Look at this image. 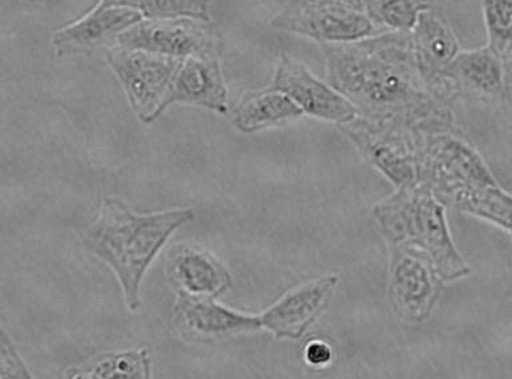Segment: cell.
<instances>
[{"instance_id":"obj_20","label":"cell","mask_w":512,"mask_h":379,"mask_svg":"<svg viewBox=\"0 0 512 379\" xmlns=\"http://www.w3.org/2000/svg\"><path fill=\"white\" fill-rule=\"evenodd\" d=\"M448 205L494 223L512 235V195L499 185L463 191L455 195Z\"/></svg>"},{"instance_id":"obj_17","label":"cell","mask_w":512,"mask_h":379,"mask_svg":"<svg viewBox=\"0 0 512 379\" xmlns=\"http://www.w3.org/2000/svg\"><path fill=\"white\" fill-rule=\"evenodd\" d=\"M174 315L180 330L203 339L252 333L262 327L260 317L228 309L211 298L178 295Z\"/></svg>"},{"instance_id":"obj_27","label":"cell","mask_w":512,"mask_h":379,"mask_svg":"<svg viewBox=\"0 0 512 379\" xmlns=\"http://www.w3.org/2000/svg\"><path fill=\"white\" fill-rule=\"evenodd\" d=\"M507 77H506V95L512 102V63L506 66Z\"/></svg>"},{"instance_id":"obj_5","label":"cell","mask_w":512,"mask_h":379,"mask_svg":"<svg viewBox=\"0 0 512 379\" xmlns=\"http://www.w3.org/2000/svg\"><path fill=\"white\" fill-rule=\"evenodd\" d=\"M271 26L320 46L362 41L383 33L368 17L363 0H291Z\"/></svg>"},{"instance_id":"obj_23","label":"cell","mask_w":512,"mask_h":379,"mask_svg":"<svg viewBox=\"0 0 512 379\" xmlns=\"http://www.w3.org/2000/svg\"><path fill=\"white\" fill-rule=\"evenodd\" d=\"M210 0H142L138 11L147 19L192 18L211 21Z\"/></svg>"},{"instance_id":"obj_14","label":"cell","mask_w":512,"mask_h":379,"mask_svg":"<svg viewBox=\"0 0 512 379\" xmlns=\"http://www.w3.org/2000/svg\"><path fill=\"white\" fill-rule=\"evenodd\" d=\"M228 91L218 57L184 59L159 109V117L175 103L203 107L214 113L228 111Z\"/></svg>"},{"instance_id":"obj_2","label":"cell","mask_w":512,"mask_h":379,"mask_svg":"<svg viewBox=\"0 0 512 379\" xmlns=\"http://www.w3.org/2000/svg\"><path fill=\"white\" fill-rule=\"evenodd\" d=\"M194 219L190 207L136 214L119 199L107 198L98 218L88 226L83 245L110 267L122 287L127 309L136 311L148 267L171 235Z\"/></svg>"},{"instance_id":"obj_6","label":"cell","mask_w":512,"mask_h":379,"mask_svg":"<svg viewBox=\"0 0 512 379\" xmlns=\"http://www.w3.org/2000/svg\"><path fill=\"white\" fill-rule=\"evenodd\" d=\"M338 127L362 157L396 189H410L419 185L420 134L391 123L372 121L362 115Z\"/></svg>"},{"instance_id":"obj_25","label":"cell","mask_w":512,"mask_h":379,"mask_svg":"<svg viewBox=\"0 0 512 379\" xmlns=\"http://www.w3.org/2000/svg\"><path fill=\"white\" fill-rule=\"evenodd\" d=\"M304 359L312 367L328 366L332 361L331 346L320 339H314L307 343L306 349H304Z\"/></svg>"},{"instance_id":"obj_11","label":"cell","mask_w":512,"mask_h":379,"mask_svg":"<svg viewBox=\"0 0 512 379\" xmlns=\"http://www.w3.org/2000/svg\"><path fill=\"white\" fill-rule=\"evenodd\" d=\"M506 65L490 46L460 50L440 75V98L452 103L458 97L495 102L506 95Z\"/></svg>"},{"instance_id":"obj_4","label":"cell","mask_w":512,"mask_h":379,"mask_svg":"<svg viewBox=\"0 0 512 379\" xmlns=\"http://www.w3.org/2000/svg\"><path fill=\"white\" fill-rule=\"evenodd\" d=\"M420 183L444 205L463 191L499 185L479 151L458 130L420 134Z\"/></svg>"},{"instance_id":"obj_26","label":"cell","mask_w":512,"mask_h":379,"mask_svg":"<svg viewBox=\"0 0 512 379\" xmlns=\"http://www.w3.org/2000/svg\"><path fill=\"white\" fill-rule=\"evenodd\" d=\"M142 0H99L98 5L94 7H99V9H103V7H126V9L138 10Z\"/></svg>"},{"instance_id":"obj_8","label":"cell","mask_w":512,"mask_h":379,"mask_svg":"<svg viewBox=\"0 0 512 379\" xmlns=\"http://www.w3.org/2000/svg\"><path fill=\"white\" fill-rule=\"evenodd\" d=\"M184 59L116 46L107 62L119 79L128 102L140 121L159 118V109Z\"/></svg>"},{"instance_id":"obj_7","label":"cell","mask_w":512,"mask_h":379,"mask_svg":"<svg viewBox=\"0 0 512 379\" xmlns=\"http://www.w3.org/2000/svg\"><path fill=\"white\" fill-rule=\"evenodd\" d=\"M118 46L130 50L187 59L220 57L223 38L211 21L202 19H146L116 38Z\"/></svg>"},{"instance_id":"obj_3","label":"cell","mask_w":512,"mask_h":379,"mask_svg":"<svg viewBox=\"0 0 512 379\" xmlns=\"http://www.w3.org/2000/svg\"><path fill=\"white\" fill-rule=\"evenodd\" d=\"M374 217L388 246L410 247L426 254L443 282L458 281L470 274V266L456 249L448 229L446 205L419 183L398 189L379 202Z\"/></svg>"},{"instance_id":"obj_21","label":"cell","mask_w":512,"mask_h":379,"mask_svg":"<svg viewBox=\"0 0 512 379\" xmlns=\"http://www.w3.org/2000/svg\"><path fill=\"white\" fill-rule=\"evenodd\" d=\"M368 17L380 31L410 33L435 0H363Z\"/></svg>"},{"instance_id":"obj_24","label":"cell","mask_w":512,"mask_h":379,"mask_svg":"<svg viewBox=\"0 0 512 379\" xmlns=\"http://www.w3.org/2000/svg\"><path fill=\"white\" fill-rule=\"evenodd\" d=\"M0 378H31L30 371L4 330L0 335Z\"/></svg>"},{"instance_id":"obj_10","label":"cell","mask_w":512,"mask_h":379,"mask_svg":"<svg viewBox=\"0 0 512 379\" xmlns=\"http://www.w3.org/2000/svg\"><path fill=\"white\" fill-rule=\"evenodd\" d=\"M270 87L286 94L303 114L320 121L340 126L359 117L358 110L346 97L286 54L279 59Z\"/></svg>"},{"instance_id":"obj_13","label":"cell","mask_w":512,"mask_h":379,"mask_svg":"<svg viewBox=\"0 0 512 379\" xmlns=\"http://www.w3.org/2000/svg\"><path fill=\"white\" fill-rule=\"evenodd\" d=\"M167 278L178 295L215 299L232 285L231 274L210 251L180 243L167 255Z\"/></svg>"},{"instance_id":"obj_9","label":"cell","mask_w":512,"mask_h":379,"mask_svg":"<svg viewBox=\"0 0 512 379\" xmlns=\"http://www.w3.org/2000/svg\"><path fill=\"white\" fill-rule=\"evenodd\" d=\"M388 298L394 313L407 322L426 321L442 291L434 263L426 254L404 246L390 247Z\"/></svg>"},{"instance_id":"obj_1","label":"cell","mask_w":512,"mask_h":379,"mask_svg":"<svg viewBox=\"0 0 512 379\" xmlns=\"http://www.w3.org/2000/svg\"><path fill=\"white\" fill-rule=\"evenodd\" d=\"M328 85L359 115L416 134L456 130L451 103L432 93L412 57L410 33H380L362 41L323 45Z\"/></svg>"},{"instance_id":"obj_16","label":"cell","mask_w":512,"mask_h":379,"mask_svg":"<svg viewBox=\"0 0 512 379\" xmlns=\"http://www.w3.org/2000/svg\"><path fill=\"white\" fill-rule=\"evenodd\" d=\"M143 14L126 7H92L84 17L52 35L56 55L87 53L108 41H115L123 31L140 21Z\"/></svg>"},{"instance_id":"obj_15","label":"cell","mask_w":512,"mask_h":379,"mask_svg":"<svg viewBox=\"0 0 512 379\" xmlns=\"http://www.w3.org/2000/svg\"><path fill=\"white\" fill-rule=\"evenodd\" d=\"M410 38L416 70L428 89L438 95L440 75L460 51L458 38L442 11L435 7L420 15Z\"/></svg>"},{"instance_id":"obj_22","label":"cell","mask_w":512,"mask_h":379,"mask_svg":"<svg viewBox=\"0 0 512 379\" xmlns=\"http://www.w3.org/2000/svg\"><path fill=\"white\" fill-rule=\"evenodd\" d=\"M487 46L502 58L504 65L512 63V0H482Z\"/></svg>"},{"instance_id":"obj_19","label":"cell","mask_w":512,"mask_h":379,"mask_svg":"<svg viewBox=\"0 0 512 379\" xmlns=\"http://www.w3.org/2000/svg\"><path fill=\"white\" fill-rule=\"evenodd\" d=\"M70 378H124L151 377V358L146 349L103 354L67 371Z\"/></svg>"},{"instance_id":"obj_12","label":"cell","mask_w":512,"mask_h":379,"mask_svg":"<svg viewBox=\"0 0 512 379\" xmlns=\"http://www.w3.org/2000/svg\"><path fill=\"white\" fill-rule=\"evenodd\" d=\"M338 285L336 275H327L288 291L259 315L262 327L276 339H302L320 315L326 313Z\"/></svg>"},{"instance_id":"obj_18","label":"cell","mask_w":512,"mask_h":379,"mask_svg":"<svg viewBox=\"0 0 512 379\" xmlns=\"http://www.w3.org/2000/svg\"><path fill=\"white\" fill-rule=\"evenodd\" d=\"M303 111L286 94L268 87L243 95L232 114V123L243 134L258 133L303 117Z\"/></svg>"}]
</instances>
